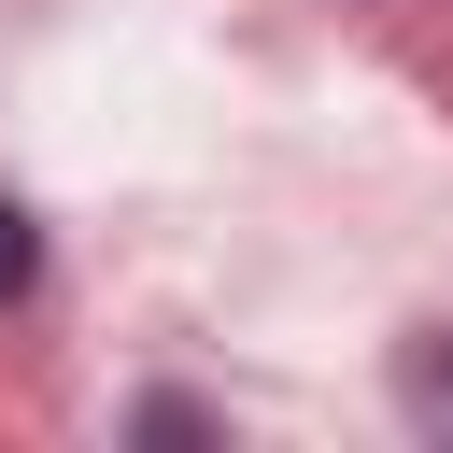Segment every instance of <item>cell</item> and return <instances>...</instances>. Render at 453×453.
<instances>
[{
	"mask_svg": "<svg viewBox=\"0 0 453 453\" xmlns=\"http://www.w3.org/2000/svg\"><path fill=\"white\" fill-rule=\"evenodd\" d=\"M396 396H411V425H453V326H439V340H411Z\"/></svg>",
	"mask_w": 453,
	"mask_h": 453,
	"instance_id": "obj_1",
	"label": "cell"
},
{
	"mask_svg": "<svg viewBox=\"0 0 453 453\" xmlns=\"http://www.w3.org/2000/svg\"><path fill=\"white\" fill-rule=\"evenodd\" d=\"M28 255H42V241H28V212H14V198H0V297H14V283H28Z\"/></svg>",
	"mask_w": 453,
	"mask_h": 453,
	"instance_id": "obj_2",
	"label": "cell"
}]
</instances>
